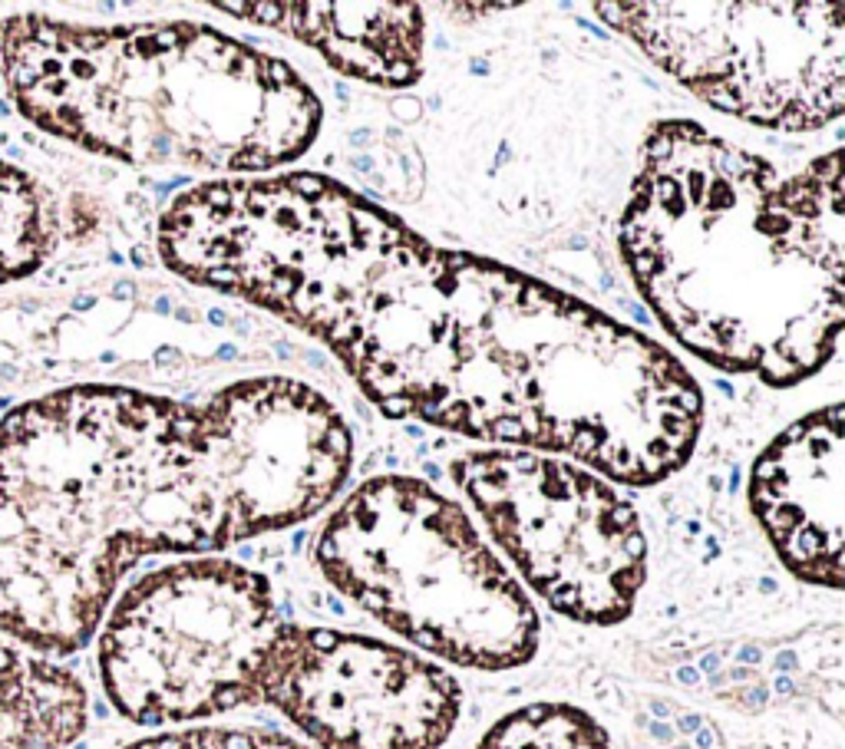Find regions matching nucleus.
I'll list each match as a JSON object with an SVG mask.
<instances>
[{
	"label": "nucleus",
	"instance_id": "obj_5",
	"mask_svg": "<svg viewBox=\"0 0 845 749\" xmlns=\"http://www.w3.org/2000/svg\"><path fill=\"white\" fill-rule=\"evenodd\" d=\"M314 565L396 638L465 670L526 667L542 621L463 505L417 476L364 479L324 518Z\"/></svg>",
	"mask_w": 845,
	"mask_h": 749
},
{
	"label": "nucleus",
	"instance_id": "obj_15",
	"mask_svg": "<svg viewBox=\"0 0 845 749\" xmlns=\"http://www.w3.org/2000/svg\"><path fill=\"white\" fill-rule=\"evenodd\" d=\"M123 749H307L297 739L257 726H196L135 739Z\"/></svg>",
	"mask_w": 845,
	"mask_h": 749
},
{
	"label": "nucleus",
	"instance_id": "obj_9",
	"mask_svg": "<svg viewBox=\"0 0 845 749\" xmlns=\"http://www.w3.org/2000/svg\"><path fill=\"white\" fill-rule=\"evenodd\" d=\"M257 693L318 749H442L463 713L440 663L334 627L281 624Z\"/></svg>",
	"mask_w": 845,
	"mask_h": 749
},
{
	"label": "nucleus",
	"instance_id": "obj_7",
	"mask_svg": "<svg viewBox=\"0 0 845 749\" xmlns=\"http://www.w3.org/2000/svg\"><path fill=\"white\" fill-rule=\"evenodd\" d=\"M711 110L772 133H816L845 106L839 4H595Z\"/></svg>",
	"mask_w": 845,
	"mask_h": 749
},
{
	"label": "nucleus",
	"instance_id": "obj_12",
	"mask_svg": "<svg viewBox=\"0 0 845 749\" xmlns=\"http://www.w3.org/2000/svg\"><path fill=\"white\" fill-rule=\"evenodd\" d=\"M86 720L83 684L0 634V749H66L83 737Z\"/></svg>",
	"mask_w": 845,
	"mask_h": 749
},
{
	"label": "nucleus",
	"instance_id": "obj_1",
	"mask_svg": "<svg viewBox=\"0 0 845 749\" xmlns=\"http://www.w3.org/2000/svg\"><path fill=\"white\" fill-rule=\"evenodd\" d=\"M156 248L182 281L324 344L390 419L634 489L697 449L703 394L664 344L526 271L433 245L331 175L188 185Z\"/></svg>",
	"mask_w": 845,
	"mask_h": 749
},
{
	"label": "nucleus",
	"instance_id": "obj_6",
	"mask_svg": "<svg viewBox=\"0 0 845 749\" xmlns=\"http://www.w3.org/2000/svg\"><path fill=\"white\" fill-rule=\"evenodd\" d=\"M271 581L228 558L156 568L123 591L99 631V680L139 726L209 720L261 703L281 631Z\"/></svg>",
	"mask_w": 845,
	"mask_h": 749
},
{
	"label": "nucleus",
	"instance_id": "obj_4",
	"mask_svg": "<svg viewBox=\"0 0 845 749\" xmlns=\"http://www.w3.org/2000/svg\"><path fill=\"white\" fill-rule=\"evenodd\" d=\"M0 80L43 133L149 169L281 172L318 142L314 87L274 53L196 20H0Z\"/></svg>",
	"mask_w": 845,
	"mask_h": 749
},
{
	"label": "nucleus",
	"instance_id": "obj_8",
	"mask_svg": "<svg viewBox=\"0 0 845 749\" xmlns=\"http://www.w3.org/2000/svg\"><path fill=\"white\" fill-rule=\"evenodd\" d=\"M456 489L551 611L591 627L621 624L648 577L641 516L614 482L562 455L472 449L449 462Z\"/></svg>",
	"mask_w": 845,
	"mask_h": 749
},
{
	"label": "nucleus",
	"instance_id": "obj_2",
	"mask_svg": "<svg viewBox=\"0 0 845 749\" xmlns=\"http://www.w3.org/2000/svg\"><path fill=\"white\" fill-rule=\"evenodd\" d=\"M350 466L337 406L291 377L202 403L106 383L27 400L0 419V634L80 651L139 558L301 525Z\"/></svg>",
	"mask_w": 845,
	"mask_h": 749
},
{
	"label": "nucleus",
	"instance_id": "obj_14",
	"mask_svg": "<svg viewBox=\"0 0 845 749\" xmlns=\"http://www.w3.org/2000/svg\"><path fill=\"white\" fill-rule=\"evenodd\" d=\"M476 749H611V739L572 703H528L503 716Z\"/></svg>",
	"mask_w": 845,
	"mask_h": 749
},
{
	"label": "nucleus",
	"instance_id": "obj_3",
	"mask_svg": "<svg viewBox=\"0 0 845 749\" xmlns=\"http://www.w3.org/2000/svg\"><path fill=\"white\" fill-rule=\"evenodd\" d=\"M842 225L839 149L780 175L707 126L661 119L644 135L618 248L680 350L789 390L839 350Z\"/></svg>",
	"mask_w": 845,
	"mask_h": 749
},
{
	"label": "nucleus",
	"instance_id": "obj_13",
	"mask_svg": "<svg viewBox=\"0 0 845 749\" xmlns=\"http://www.w3.org/2000/svg\"><path fill=\"white\" fill-rule=\"evenodd\" d=\"M53 232L57 218L47 188L0 159V284L34 274L53 248Z\"/></svg>",
	"mask_w": 845,
	"mask_h": 749
},
{
	"label": "nucleus",
	"instance_id": "obj_11",
	"mask_svg": "<svg viewBox=\"0 0 845 749\" xmlns=\"http://www.w3.org/2000/svg\"><path fill=\"white\" fill-rule=\"evenodd\" d=\"M318 50L337 73L387 89L423 76L426 13L419 4H215Z\"/></svg>",
	"mask_w": 845,
	"mask_h": 749
},
{
	"label": "nucleus",
	"instance_id": "obj_10",
	"mask_svg": "<svg viewBox=\"0 0 845 749\" xmlns=\"http://www.w3.org/2000/svg\"><path fill=\"white\" fill-rule=\"evenodd\" d=\"M842 403L812 409L757 455L749 508L776 558L806 585L842 588Z\"/></svg>",
	"mask_w": 845,
	"mask_h": 749
}]
</instances>
